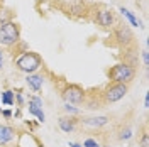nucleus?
I'll return each instance as SVG.
<instances>
[{"instance_id":"obj_1","label":"nucleus","mask_w":149,"mask_h":147,"mask_svg":"<svg viewBox=\"0 0 149 147\" xmlns=\"http://www.w3.org/2000/svg\"><path fill=\"white\" fill-rule=\"evenodd\" d=\"M137 73H139L137 66H132L129 63H117L105 71L109 83H122V85H130L136 80Z\"/></svg>"},{"instance_id":"obj_2","label":"nucleus","mask_w":149,"mask_h":147,"mask_svg":"<svg viewBox=\"0 0 149 147\" xmlns=\"http://www.w3.org/2000/svg\"><path fill=\"white\" fill-rule=\"evenodd\" d=\"M14 66L20 73L32 74V73H37L44 66V61H42V56L39 54V53L26 51V53H22L20 56H17L14 59Z\"/></svg>"},{"instance_id":"obj_3","label":"nucleus","mask_w":149,"mask_h":147,"mask_svg":"<svg viewBox=\"0 0 149 147\" xmlns=\"http://www.w3.org/2000/svg\"><path fill=\"white\" fill-rule=\"evenodd\" d=\"M109 39H112L110 41L112 46H117V47H120V49L136 46L134 32L130 31V27L127 24H124L120 20H117V24L110 29V37H109Z\"/></svg>"},{"instance_id":"obj_4","label":"nucleus","mask_w":149,"mask_h":147,"mask_svg":"<svg viewBox=\"0 0 149 147\" xmlns=\"http://www.w3.org/2000/svg\"><path fill=\"white\" fill-rule=\"evenodd\" d=\"M20 26L14 19L10 20H3L0 22V49L5 47V49H10L17 44L20 39Z\"/></svg>"},{"instance_id":"obj_5","label":"nucleus","mask_w":149,"mask_h":147,"mask_svg":"<svg viewBox=\"0 0 149 147\" xmlns=\"http://www.w3.org/2000/svg\"><path fill=\"white\" fill-rule=\"evenodd\" d=\"M129 93V85H122V83H107L105 86L100 88V98H102L103 107L112 105L120 101L125 95Z\"/></svg>"},{"instance_id":"obj_6","label":"nucleus","mask_w":149,"mask_h":147,"mask_svg":"<svg viewBox=\"0 0 149 147\" xmlns=\"http://www.w3.org/2000/svg\"><path fill=\"white\" fill-rule=\"evenodd\" d=\"M85 96H86V90L83 86L76 85V83H63V88H61V98L65 103L70 105H83L85 103Z\"/></svg>"},{"instance_id":"obj_7","label":"nucleus","mask_w":149,"mask_h":147,"mask_svg":"<svg viewBox=\"0 0 149 147\" xmlns=\"http://www.w3.org/2000/svg\"><path fill=\"white\" fill-rule=\"evenodd\" d=\"M117 15H115V12L112 9H107V7H102V9H98L95 12V24L98 26V27L102 29H107V31H110L115 24H117Z\"/></svg>"},{"instance_id":"obj_8","label":"nucleus","mask_w":149,"mask_h":147,"mask_svg":"<svg viewBox=\"0 0 149 147\" xmlns=\"http://www.w3.org/2000/svg\"><path fill=\"white\" fill-rule=\"evenodd\" d=\"M27 110H29V115L36 117L39 123L46 122V115L42 112V98L41 96H37V95L27 96Z\"/></svg>"},{"instance_id":"obj_9","label":"nucleus","mask_w":149,"mask_h":147,"mask_svg":"<svg viewBox=\"0 0 149 147\" xmlns=\"http://www.w3.org/2000/svg\"><path fill=\"white\" fill-rule=\"evenodd\" d=\"M110 122V117L109 115H95V117H83L80 119V129H93V130H98L109 125Z\"/></svg>"},{"instance_id":"obj_10","label":"nucleus","mask_w":149,"mask_h":147,"mask_svg":"<svg viewBox=\"0 0 149 147\" xmlns=\"http://www.w3.org/2000/svg\"><path fill=\"white\" fill-rule=\"evenodd\" d=\"M58 127L63 130L65 134H71L80 129V117L74 115H63L58 119Z\"/></svg>"},{"instance_id":"obj_11","label":"nucleus","mask_w":149,"mask_h":147,"mask_svg":"<svg viewBox=\"0 0 149 147\" xmlns=\"http://www.w3.org/2000/svg\"><path fill=\"white\" fill-rule=\"evenodd\" d=\"M132 137H134V125H132V122L130 120L122 122L120 125L117 127V130H115V140L117 142H127Z\"/></svg>"},{"instance_id":"obj_12","label":"nucleus","mask_w":149,"mask_h":147,"mask_svg":"<svg viewBox=\"0 0 149 147\" xmlns=\"http://www.w3.org/2000/svg\"><path fill=\"white\" fill-rule=\"evenodd\" d=\"M44 74L42 73H32V74H27L26 76V85L29 86V90L34 93H39L41 90H42V85H44Z\"/></svg>"},{"instance_id":"obj_13","label":"nucleus","mask_w":149,"mask_h":147,"mask_svg":"<svg viewBox=\"0 0 149 147\" xmlns=\"http://www.w3.org/2000/svg\"><path fill=\"white\" fill-rule=\"evenodd\" d=\"M15 134H17L15 127H12V125H2L0 123V144L2 146L10 144L15 139Z\"/></svg>"},{"instance_id":"obj_14","label":"nucleus","mask_w":149,"mask_h":147,"mask_svg":"<svg viewBox=\"0 0 149 147\" xmlns=\"http://www.w3.org/2000/svg\"><path fill=\"white\" fill-rule=\"evenodd\" d=\"M119 12H120L122 17H125L127 20H129L132 27H142V22H141L139 19L136 17V15H134V14H132L129 9H125V7H120V9H119Z\"/></svg>"},{"instance_id":"obj_15","label":"nucleus","mask_w":149,"mask_h":147,"mask_svg":"<svg viewBox=\"0 0 149 147\" xmlns=\"http://www.w3.org/2000/svg\"><path fill=\"white\" fill-rule=\"evenodd\" d=\"M9 51H10V56H12V59H15V58H17V56H20L22 53L29 51V46L26 44V42H24V41H19L17 44H15L14 47H10Z\"/></svg>"},{"instance_id":"obj_16","label":"nucleus","mask_w":149,"mask_h":147,"mask_svg":"<svg viewBox=\"0 0 149 147\" xmlns=\"http://www.w3.org/2000/svg\"><path fill=\"white\" fill-rule=\"evenodd\" d=\"M2 105H5V107L15 105V96H14L12 90H5V92L2 93Z\"/></svg>"},{"instance_id":"obj_17","label":"nucleus","mask_w":149,"mask_h":147,"mask_svg":"<svg viewBox=\"0 0 149 147\" xmlns=\"http://www.w3.org/2000/svg\"><path fill=\"white\" fill-rule=\"evenodd\" d=\"M139 147H149V134H148V125L144 123L142 130L139 134Z\"/></svg>"},{"instance_id":"obj_18","label":"nucleus","mask_w":149,"mask_h":147,"mask_svg":"<svg viewBox=\"0 0 149 147\" xmlns=\"http://www.w3.org/2000/svg\"><path fill=\"white\" fill-rule=\"evenodd\" d=\"M63 110L66 112V115H74V117H78V115L81 113L78 107H74V105H70V103H65V105H63Z\"/></svg>"},{"instance_id":"obj_19","label":"nucleus","mask_w":149,"mask_h":147,"mask_svg":"<svg viewBox=\"0 0 149 147\" xmlns=\"http://www.w3.org/2000/svg\"><path fill=\"white\" fill-rule=\"evenodd\" d=\"M14 96H15V101H17L19 108H22L26 105V98H24V93L22 90H14Z\"/></svg>"},{"instance_id":"obj_20","label":"nucleus","mask_w":149,"mask_h":147,"mask_svg":"<svg viewBox=\"0 0 149 147\" xmlns=\"http://www.w3.org/2000/svg\"><path fill=\"white\" fill-rule=\"evenodd\" d=\"M81 146L83 147H102V144H100V140H97V139L88 137V139H85V142Z\"/></svg>"},{"instance_id":"obj_21","label":"nucleus","mask_w":149,"mask_h":147,"mask_svg":"<svg viewBox=\"0 0 149 147\" xmlns=\"http://www.w3.org/2000/svg\"><path fill=\"white\" fill-rule=\"evenodd\" d=\"M12 115H14V113H12V110H2V113H0V117H3V119H12Z\"/></svg>"},{"instance_id":"obj_22","label":"nucleus","mask_w":149,"mask_h":147,"mask_svg":"<svg viewBox=\"0 0 149 147\" xmlns=\"http://www.w3.org/2000/svg\"><path fill=\"white\" fill-rule=\"evenodd\" d=\"M142 61H144V66L148 68L149 66V53L148 51H142Z\"/></svg>"},{"instance_id":"obj_23","label":"nucleus","mask_w":149,"mask_h":147,"mask_svg":"<svg viewBox=\"0 0 149 147\" xmlns=\"http://www.w3.org/2000/svg\"><path fill=\"white\" fill-rule=\"evenodd\" d=\"M144 107H146V108L149 107V95H146V98H144Z\"/></svg>"},{"instance_id":"obj_24","label":"nucleus","mask_w":149,"mask_h":147,"mask_svg":"<svg viewBox=\"0 0 149 147\" xmlns=\"http://www.w3.org/2000/svg\"><path fill=\"white\" fill-rule=\"evenodd\" d=\"M34 140H36L37 147H44V144H42V142H41V140H39V139H37V137H34Z\"/></svg>"},{"instance_id":"obj_25","label":"nucleus","mask_w":149,"mask_h":147,"mask_svg":"<svg viewBox=\"0 0 149 147\" xmlns=\"http://www.w3.org/2000/svg\"><path fill=\"white\" fill-rule=\"evenodd\" d=\"M70 147H83V146L78 144V142H70Z\"/></svg>"},{"instance_id":"obj_26","label":"nucleus","mask_w":149,"mask_h":147,"mask_svg":"<svg viewBox=\"0 0 149 147\" xmlns=\"http://www.w3.org/2000/svg\"><path fill=\"white\" fill-rule=\"evenodd\" d=\"M3 59V53H2V49H0V61Z\"/></svg>"},{"instance_id":"obj_27","label":"nucleus","mask_w":149,"mask_h":147,"mask_svg":"<svg viewBox=\"0 0 149 147\" xmlns=\"http://www.w3.org/2000/svg\"><path fill=\"white\" fill-rule=\"evenodd\" d=\"M0 69H2V61H0Z\"/></svg>"},{"instance_id":"obj_28","label":"nucleus","mask_w":149,"mask_h":147,"mask_svg":"<svg viewBox=\"0 0 149 147\" xmlns=\"http://www.w3.org/2000/svg\"><path fill=\"white\" fill-rule=\"evenodd\" d=\"M0 113H2V107H0Z\"/></svg>"},{"instance_id":"obj_29","label":"nucleus","mask_w":149,"mask_h":147,"mask_svg":"<svg viewBox=\"0 0 149 147\" xmlns=\"http://www.w3.org/2000/svg\"><path fill=\"white\" fill-rule=\"evenodd\" d=\"M15 147H20V146H15Z\"/></svg>"}]
</instances>
